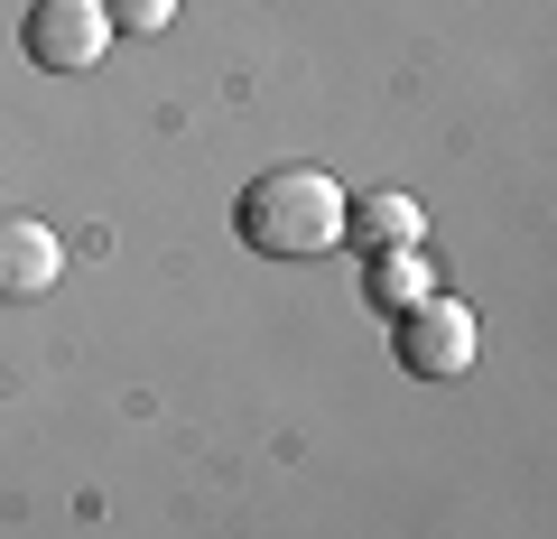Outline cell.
<instances>
[{
    "label": "cell",
    "instance_id": "277c9868",
    "mask_svg": "<svg viewBox=\"0 0 557 539\" xmlns=\"http://www.w3.org/2000/svg\"><path fill=\"white\" fill-rule=\"evenodd\" d=\"M57 280H65V242H57V223H38V215H0V307L47 298Z\"/></svg>",
    "mask_w": 557,
    "mask_h": 539
},
{
    "label": "cell",
    "instance_id": "6da1fadb",
    "mask_svg": "<svg viewBox=\"0 0 557 539\" xmlns=\"http://www.w3.org/2000/svg\"><path fill=\"white\" fill-rule=\"evenodd\" d=\"M233 233H242V252H260V260H317V252L344 242V186L325 177V168H270V177L242 186Z\"/></svg>",
    "mask_w": 557,
    "mask_h": 539
},
{
    "label": "cell",
    "instance_id": "52a82bcc",
    "mask_svg": "<svg viewBox=\"0 0 557 539\" xmlns=\"http://www.w3.org/2000/svg\"><path fill=\"white\" fill-rule=\"evenodd\" d=\"M102 20H112V38H159L177 20V0H102Z\"/></svg>",
    "mask_w": 557,
    "mask_h": 539
},
{
    "label": "cell",
    "instance_id": "3957f363",
    "mask_svg": "<svg viewBox=\"0 0 557 539\" xmlns=\"http://www.w3.org/2000/svg\"><path fill=\"white\" fill-rule=\"evenodd\" d=\"M20 47H28V65H47V75H94L102 47H112V20H102V0H28Z\"/></svg>",
    "mask_w": 557,
    "mask_h": 539
},
{
    "label": "cell",
    "instance_id": "5b68a950",
    "mask_svg": "<svg viewBox=\"0 0 557 539\" xmlns=\"http://www.w3.org/2000/svg\"><path fill=\"white\" fill-rule=\"evenodd\" d=\"M344 233H354L362 252H409V242L428 233V215H418V196H399V186H372V196H344Z\"/></svg>",
    "mask_w": 557,
    "mask_h": 539
},
{
    "label": "cell",
    "instance_id": "8992f818",
    "mask_svg": "<svg viewBox=\"0 0 557 539\" xmlns=\"http://www.w3.org/2000/svg\"><path fill=\"white\" fill-rule=\"evenodd\" d=\"M362 298L372 307H418V298H437V270H428V260H418V242L409 252H372V270H362Z\"/></svg>",
    "mask_w": 557,
    "mask_h": 539
},
{
    "label": "cell",
    "instance_id": "7a4b0ae2",
    "mask_svg": "<svg viewBox=\"0 0 557 539\" xmlns=\"http://www.w3.org/2000/svg\"><path fill=\"white\" fill-rule=\"evenodd\" d=\"M399 372H418V381H456V372H474V354H483V326H474V307L465 298H418V307H399Z\"/></svg>",
    "mask_w": 557,
    "mask_h": 539
}]
</instances>
